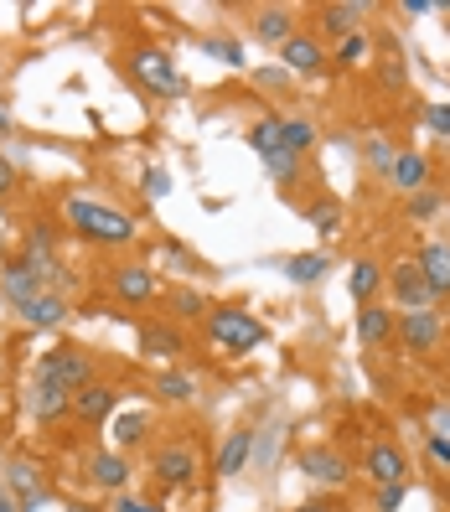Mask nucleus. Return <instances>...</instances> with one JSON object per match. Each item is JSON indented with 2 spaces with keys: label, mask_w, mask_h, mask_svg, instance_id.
Returning a JSON list of instances; mask_svg holds the SVG:
<instances>
[{
  "label": "nucleus",
  "mask_w": 450,
  "mask_h": 512,
  "mask_svg": "<svg viewBox=\"0 0 450 512\" xmlns=\"http://www.w3.org/2000/svg\"><path fill=\"white\" fill-rule=\"evenodd\" d=\"M363 156H368V166H373V171H383V176H388V171H394V156H399V150H394V140H383V135H373V140H368V150H363Z\"/></svg>",
  "instance_id": "nucleus-35"
},
{
  "label": "nucleus",
  "mask_w": 450,
  "mask_h": 512,
  "mask_svg": "<svg viewBox=\"0 0 450 512\" xmlns=\"http://www.w3.org/2000/svg\"><path fill=\"white\" fill-rule=\"evenodd\" d=\"M119 388L114 383H88L83 394H73V414L83 419V425H104V419H114V409H119Z\"/></svg>",
  "instance_id": "nucleus-15"
},
{
  "label": "nucleus",
  "mask_w": 450,
  "mask_h": 512,
  "mask_svg": "<svg viewBox=\"0 0 450 512\" xmlns=\"http://www.w3.org/2000/svg\"><path fill=\"white\" fill-rule=\"evenodd\" d=\"M202 52H207V57H223L228 68H244V47H238L233 37H207Z\"/></svg>",
  "instance_id": "nucleus-36"
},
{
  "label": "nucleus",
  "mask_w": 450,
  "mask_h": 512,
  "mask_svg": "<svg viewBox=\"0 0 450 512\" xmlns=\"http://www.w3.org/2000/svg\"><path fill=\"white\" fill-rule=\"evenodd\" d=\"M156 512H166V507H156Z\"/></svg>",
  "instance_id": "nucleus-50"
},
{
  "label": "nucleus",
  "mask_w": 450,
  "mask_h": 512,
  "mask_svg": "<svg viewBox=\"0 0 450 512\" xmlns=\"http://www.w3.org/2000/svg\"><path fill=\"white\" fill-rule=\"evenodd\" d=\"M254 37L264 42V47H285L290 37H295V11H285V6H264L259 16H254Z\"/></svg>",
  "instance_id": "nucleus-18"
},
{
  "label": "nucleus",
  "mask_w": 450,
  "mask_h": 512,
  "mask_svg": "<svg viewBox=\"0 0 450 512\" xmlns=\"http://www.w3.org/2000/svg\"><path fill=\"white\" fill-rule=\"evenodd\" d=\"M290 512H347L337 497H311V502H295Z\"/></svg>",
  "instance_id": "nucleus-43"
},
{
  "label": "nucleus",
  "mask_w": 450,
  "mask_h": 512,
  "mask_svg": "<svg viewBox=\"0 0 450 512\" xmlns=\"http://www.w3.org/2000/svg\"><path fill=\"white\" fill-rule=\"evenodd\" d=\"M11 492H16V512H37L52 492H47V481H42V471L32 466V461H11Z\"/></svg>",
  "instance_id": "nucleus-16"
},
{
  "label": "nucleus",
  "mask_w": 450,
  "mask_h": 512,
  "mask_svg": "<svg viewBox=\"0 0 450 512\" xmlns=\"http://www.w3.org/2000/svg\"><path fill=\"white\" fill-rule=\"evenodd\" d=\"M300 161H306V156H290V150H275V156L264 161V171L275 176V182H295V176H300Z\"/></svg>",
  "instance_id": "nucleus-37"
},
{
  "label": "nucleus",
  "mask_w": 450,
  "mask_h": 512,
  "mask_svg": "<svg viewBox=\"0 0 450 512\" xmlns=\"http://www.w3.org/2000/svg\"><path fill=\"white\" fill-rule=\"evenodd\" d=\"M357 337H363L368 347H383V342H394V311H383L378 300H368V306L357 311Z\"/></svg>",
  "instance_id": "nucleus-24"
},
{
  "label": "nucleus",
  "mask_w": 450,
  "mask_h": 512,
  "mask_svg": "<svg viewBox=\"0 0 450 512\" xmlns=\"http://www.w3.org/2000/svg\"><path fill=\"white\" fill-rule=\"evenodd\" d=\"M368 16V6H321L316 21H321V37H332V42H347L357 37V21Z\"/></svg>",
  "instance_id": "nucleus-22"
},
{
  "label": "nucleus",
  "mask_w": 450,
  "mask_h": 512,
  "mask_svg": "<svg viewBox=\"0 0 450 512\" xmlns=\"http://www.w3.org/2000/svg\"><path fill=\"white\" fill-rule=\"evenodd\" d=\"M342 218H347V213H342L337 197H316V202L306 207V223L316 228V238H337V233H342Z\"/></svg>",
  "instance_id": "nucleus-27"
},
{
  "label": "nucleus",
  "mask_w": 450,
  "mask_h": 512,
  "mask_svg": "<svg viewBox=\"0 0 450 512\" xmlns=\"http://www.w3.org/2000/svg\"><path fill=\"white\" fill-rule=\"evenodd\" d=\"M109 290L125 300V306H145V300H156V275H150V264H114Z\"/></svg>",
  "instance_id": "nucleus-12"
},
{
  "label": "nucleus",
  "mask_w": 450,
  "mask_h": 512,
  "mask_svg": "<svg viewBox=\"0 0 450 512\" xmlns=\"http://www.w3.org/2000/svg\"><path fill=\"white\" fill-rule=\"evenodd\" d=\"M383 285H388V295H394V306H399V311H425V306H430L425 275H419V264H414V259H399V264L383 275Z\"/></svg>",
  "instance_id": "nucleus-8"
},
{
  "label": "nucleus",
  "mask_w": 450,
  "mask_h": 512,
  "mask_svg": "<svg viewBox=\"0 0 450 512\" xmlns=\"http://www.w3.org/2000/svg\"><path fill=\"white\" fill-rule=\"evenodd\" d=\"M140 352L150 357V363H176V357L187 352L182 326H171V321H145V326H140Z\"/></svg>",
  "instance_id": "nucleus-13"
},
{
  "label": "nucleus",
  "mask_w": 450,
  "mask_h": 512,
  "mask_svg": "<svg viewBox=\"0 0 450 512\" xmlns=\"http://www.w3.org/2000/svg\"><path fill=\"white\" fill-rule=\"evenodd\" d=\"M73 512H94V507H73Z\"/></svg>",
  "instance_id": "nucleus-49"
},
{
  "label": "nucleus",
  "mask_w": 450,
  "mask_h": 512,
  "mask_svg": "<svg viewBox=\"0 0 450 512\" xmlns=\"http://www.w3.org/2000/svg\"><path fill=\"white\" fill-rule=\"evenodd\" d=\"M145 430H150V419H145V414H119L114 425H109V440H114L119 456H125V450H135V445L145 440Z\"/></svg>",
  "instance_id": "nucleus-29"
},
{
  "label": "nucleus",
  "mask_w": 450,
  "mask_h": 512,
  "mask_svg": "<svg viewBox=\"0 0 450 512\" xmlns=\"http://www.w3.org/2000/svg\"><path fill=\"white\" fill-rule=\"evenodd\" d=\"M63 218H68V228L78 238H88V244H99V249H125V244H135V233H140V223L130 213H114V207L88 202V197H68Z\"/></svg>",
  "instance_id": "nucleus-1"
},
{
  "label": "nucleus",
  "mask_w": 450,
  "mask_h": 512,
  "mask_svg": "<svg viewBox=\"0 0 450 512\" xmlns=\"http://www.w3.org/2000/svg\"><path fill=\"white\" fill-rule=\"evenodd\" d=\"M0 295H6L11 306H21V300L42 295V280L26 269V259H11V264H0Z\"/></svg>",
  "instance_id": "nucleus-21"
},
{
  "label": "nucleus",
  "mask_w": 450,
  "mask_h": 512,
  "mask_svg": "<svg viewBox=\"0 0 450 512\" xmlns=\"http://www.w3.org/2000/svg\"><path fill=\"white\" fill-rule=\"evenodd\" d=\"M11 130H16V125H11V114H6V109H0V135H11Z\"/></svg>",
  "instance_id": "nucleus-48"
},
{
  "label": "nucleus",
  "mask_w": 450,
  "mask_h": 512,
  "mask_svg": "<svg viewBox=\"0 0 450 512\" xmlns=\"http://www.w3.org/2000/svg\"><path fill=\"white\" fill-rule=\"evenodd\" d=\"M383 275H388V269L378 264V259H352V275H347V290H352V300H357V306H368V300L383 290Z\"/></svg>",
  "instance_id": "nucleus-23"
},
{
  "label": "nucleus",
  "mask_w": 450,
  "mask_h": 512,
  "mask_svg": "<svg viewBox=\"0 0 450 512\" xmlns=\"http://www.w3.org/2000/svg\"><path fill=\"white\" fill-rule=\"evenodd\" d=\"M109 512H156V502H145V497H130V492H114Z\"/></svg>",
  "instance_id": "nucleus-41"
},
{
  "label": "nucleus",
  "mask_w": 450,
  "mask_h": 512,
  "mask_svg": "<svg viewBox=\"0 0 450 512\" xmlns=\"http://www.w3.org/2000/svg\"><path fill=\"white\" fill-rule=\"evenodd\" d=\"M21 259H57V228L52 223H37L26 233V254Z\"/></svg>",
  "instance_id": "nucleus-33"
},
{
  "label": "nucleus",
  "mask_w": 450,
  "mask_h": 512,
  "mask_svg": "<svg viewBox=\"0 0 450 512\" xmlns=\"http://www.w3.org/2000/svg\"><path fill=\"white\" fill-rule=\"evenodd\" d=\"M150 471H156V481L166 492H182V487H197V450L187 440H176L166 450H156V461H150Z\"/></svg>",
  "instance_id": "nucleus-6"
},
{
  "label": "nucleus",
  "mask_w": 450,
  "mask_h": 512,
  "mask_svg": "<svg viewBox=\"0 0 450 512\" xmlns=\"http://www.w3.org/2000/svg\"><path fill=\"white\" fill-rule=\"evenodd\" d=\"M363 52H368V37H347V42L337 47V63L352 68V63H363Z\"/></svg>",
  "instance_id": "nucleus-40"
},
{
  "label": "nucleus",
  "mask_w": 450,
  "mask_h": 512,
  "mask_svg": "<svg viewBox=\"0 0 450 512\" xmlns=\"http://www.w3.org/2000/svg\"><path fill=\"white\" fill-rule=\"evenodd\" d=\"M414 264H419V275H425L430 306H435V300H450V244H445V238H430Z\"/></svg>",
  "instance_id": "nucleus-11"
},
{
  "label": "nucleus",
  "mask_w": 450,
  "mask_h": 512,
  "mask_svg": "<svg viewBox=\"0 0 450 512\" xmlns=\"http://www.w3.org/2000/svg\"><path fill=\"white\" fill-rule=\"evenodd\" d=\"M300 476L316 481V487H347L352 466H347L342 450H332V445H306V450H300Z\"/></svg>",
  "instance_id": "nucleus-7"
},
{
  "label": "nucleus",
  "mask_w": 450,
  "mask_h": 512,
  "mask_svg": "<svg viewBox=\"0 0 450 512\" xmlns=\"http://www.w3.org/2000/svg\"><path fill=\"white\" fill-rule=\"evenodd\" d=\"M140 192H145L150 202L171 197V171H166V166H145V171H140Z\"/></svg>",
  "instance_id": "nucleus-34"
},
{
  "label": "nucleus",
  "mask_w": 450,
  "mask_h": 512,
  "mask_svg": "<svg viewBox=\"0 0 450 512\" xmlns=\"http://www.w3.org/2000/svg\"><path fill=\"white\" fill-rule=\"evenodd\" d=\"M11 187H16V171H11V161H6V156H0V197H6Z\"/></svg>",
  "instance_id": "nucleus-47"
},
{
  "label": "nucleus",
  "mask_w": 450,
  "mask_h": 512,
  "mask_svg": "<svg viewBox=\"0 0 450 512\" xmlns=\"http://www.w3.org/2000/svg\"><path fill=\"white\" fill-rule=\"evenodd\" d=\"M394 342H399L404 352H414V357L440 352V342H445L440 311H435V306H425V311H399V316H394Z\"/></svg>",
  "instance_id": "nucleus-5"
},
{
  "label": "nucleus",
  "mask_w": 450,
  "mask_h": 512,
  "mask_svg": "<svg viewBox=\"0 0 450 512\" xmlns=\"http://www.w3.org/2000/svg\"><path fill=\"white\" fill-rule=\"evenodd\" d=\"M425 445H430V456H435L440 466H450V435H435V430H430V440H425Z\"/></svg>",
  "instance_id": "nucleus-44"
},
{
  "label": "nucleus",
  "mask_w": 450,
  "mask_h": 512,
  "mask_svg": "<svg viewBox=\"0 0 450 512\" xmlns=\"http://www.w3.org/2000/svg\"><path fill=\"white\" fill-rule=\"evenodd\" d=\"M249 456H254V430H233L218 450V476H238L249 466Z\"/></svg>",
  "instance_id": "nucleus-26"
},
{
  "label": "nucleus",
  "mask_w": 450,
  "mask_h": 512,
  "mask_svg": "<svg viewBox=\"0 0 450 512\" xmlns=\"http://www.w3.org/2000/svg\"><path fill=\"white\" fill-rule=\"evenodd\" d=\"M435 213H440V197H435L430 187H425V192H414V197H409V218H419V223H430Z\"/></svg>",
  "instance_id": "nucleus-39"
},
{
  "label": "nucleus",
  "mask_w": 450,
  "mask_h": 512,
  "mask_svg": "<svg viewBox=\"0 0 450 512\" xmlns=\"http://www.w3.org/2000/svg\"><path fill=\"white\" fill-rule=\"evenodd\" d=\"M280 63H285V73H306V78H316V73H326V42L321 37H311V32H295L285 47H280Z\"/></svg>",
  "instance_id": "nucleus-10"
},
{
  "label": "nucleus",
  "mask_w": 450,
  "mask_h": 512,
  "mask_svg": "<svg viewBox=\"0 0 450 512\" xmlns=\"http://www.w3.org/2000/svg\"><path fill=\"white\" fill-rule=\"evenodd\" d=\"M378 78H383L388 88H399V83H404V68H399V57H388V63L378 68Z\"/></svg>",
  "instance_id": "nucleus-45"
},
{
  "label": "nucleus",
  "mask_w": 450,
  "mask_h": 512,
  "mask_svg": "<svg viewBox=\"0 0 450 512\" xmlns=\"http://www.w3.org/2000/svg\"><path fill=\"white\" fill-rule=\"evenodd\" d=\"M94 373L99 368H94V357H88L83 347H52V352H42V363H37V378L68 388V394H83L88 383H99Z\"/></svg>",
  "instance_id": "nucleus-3"
},
{
  "label": "nucleus",
  "mask_w": 450,
  "mask_h": 512,
  "mask_svg": "<svg viewBox=\"0 0 450 512\" xmlns=\"http://www.w3.org/2000/svg\"><path fill=\"white\" fill-rule=\"evenodd\" d=\"M419 114H425V130H430V135L450 140V104H425Z\"/></svg>",
  "instance_id": "nucleus-38"
},
{
  "label": "nucleus",
  "mask_w": 450,
  "mask_h": 512,
  "mask_svg": "<svg viewBox=\"0 0 450 512\" xmlns=\"http://www.w3.org/2000/svg\"><path fill=\"white\" fill-rule=\"evenodd\" d=\"M363 471L378 481V487H399V481H409V456L394 440H373L368 456H363Z\"/></svg>",
  "instance_id": "nucleus-9"
},
{
  "label": "nucleus",
  "mask_w": 450,
  "mask_h": 512,
  "mask_svg": "<svg viewBox=\"0 0 450 512\" xmlns=\"http://www.w3.org/2000/svg\"><path fill=\"white\" fill-rule=\"evenodd\" d=\"M166 306H171L176 321H197V316H207V295L192 290V285H182V290H171V295H166Z\"/></svg>",
  "instance_id": "nucleus-31"
},
{
  "label": "nucleus",
  "mask_w": 450,
  "mask_h": 512,
  "mask_svg": "<svg viewBox=\"0 0 450 512\" xmlns=\"http://www.w3.org/2000/svg\"><path fill=\"white\" fill-rule=\"evenodd\" d=\"M264 337H269L264 321L249 316L244 306H218L213 316H207V342H218L223 352H254Z\"/></svg>",
  "instance_id": "nucleus-2"
},
{
  "label": "nucleus",
  "mask_w": 450,
  "mask_h": 512,
  "mask_svg": "<svg viewBox=\"0 0 450 512\" xmlns=\"http://www.w3.org/2000/svg\"><path fill=\"white\" fill-rule=\"evenodd\" d=\"M280 150H290V156H311V150H316L311 119H285V125H280Z\"/></svg>",
  "instance_id": "nucleus-30"
},
{
  "label": "nucleus",
  "mask_w": 450,
  "mask_h": 512,
  "mask_svg": "<svg viewBox=\"0 0 450 512\" xmlns=\"http://www.w3.org/2000/svg\"><path fill=\"white\" fill-rule=\"evenodd\" d=\"M404 507V481L399 487H378V512H399Z\"/></svg>",
  "instance_id": "nucleus-42"
},
{
  "label": "nucleus",
  "mask_w": 450,
  "mask_h": 512,
  "mask_svg": "<svg viewBox=\"0 0 450 512\" xmlns=\"http://www.w3.org/2000/svg\"><path fill=\"white\" fill-rule=\"evenodd\" d=\"M88 481L104 492H125V481H130V461L119 456V450H99L94 461H88Z\"/></svg>",
  "instance_id": "nucleus-20"
},
{
  "label": "nucleus",
  "mask_w": 450,
  "mask_h": 512,
  "mask_svg": "<svg viewBox=\"0 0 450 512\" xmlns=\"http://www.w3.org/2000/svg\"><path fill=\"white\" fill-rule=\"evenodd\" d=\"M259 83H264V88H290V73H285V68H264Z\"/></svg>",
  "instance_id": "nucleus-46"
},
{
  "label": "nucleus",
  "mask_w": 450,
  "mask_h": 512,
  "mask_svg": "<svg viewBox=\"0 0 450 512\" xmlns=\"http://www.w3.org/2000/svg\"><path fill=\"white\" fill-rule=\"evenodd\" d=\"M280 125H285V114H264V119H254L249 145H254V156H259V161H269V156L280 150Z\"/></svg>",
  "instance_id": "nucleus-28"
},
{
  "label": "nucleus",
  "mask_w": 450,
  "mask_h": 512,
  "mask_svg": "<svg viewBox=\"0 0 450 512\" xmlns=\"http://www.w3.org/2000/svg\"><path fill=\"white\" fill-rule=\"evenodd\" d=\"M125 63H130V73L150 88V94H161V99L187 94V78H182V68L171 63V52H166V47H135Z\"/></svg>",
  "instance_id": "nucleus-4"
},
{
  "label": "nucleus",
  "mask_w": 450,
  "mask_h": 512,
  "mask_svg": "<svg viewBox=\"0 0 450 512\" xmlns=\"http://www.w3.org/2000/svg\"><path fill=\"white\" fill-rule=\"evenodd\" d=\"M326 269H332V254L326 249H311V254H290L285 259V280L290 285H316Z\"/></svg>",
  "instance_id": "nucleus-25"
},
{
  "label": "nucleus",
  "mask_w": 450,
  "mask_h": 512,
  "mask_svg": "<svg viewBox=\"0 0 450 512\" xmlns=\"http://www.w3.org/2000/svg\"><path fill=\"white\" fill-rule=\"evenodd\" d=\"M26 414L42 419V425H52V419L73 414V394H68V388H57V383L32 378V388H26Z\"/></svg>",
  "instance_id": "nucleus-14"
},
{
  "label": "nucleus",
  "mask_w": 450,
  "mask_h": 512,
  "mask_svg": "<svg viewBox=\"0 0 450 512\" xmlns=\"http://www.w3.org/2000/svg\"><path fill=\"white\" fill-rule=\"evenodd\" d=\"M388 182H394L399 192H425V182H430V161L419 156V150H399L394 156V171H388Z\"/></svg>",
  "instance_id": "nucleus-19"
},
{
  "label": "nucleus",
  "mask_w": 450,
  "mask_h": 512,
  "mask_svg": "<svg viewBox=\"0 0 450 512\" xmlns=\"http://www.w3.org/2000/svg\"><path fill=\"white\" fill-rule=\"evenodd\" d=\"M156 394H161L166 404H192L197 383H192L187 373H161V378H156Z\"/></svg>",
  "instance_id": "nucleus-32"
},
{
  "label": "nucleus",
  "mask_w": 450,
  "mask_h": 512,
  "mask_svg": "<svg viewBox=\"0 0 450 512\" xmlns=\"http://www.w3.org/2000/svg\"><path fill=\"white\" fill-rule=\"evenodd\" d=\"M16 316H21L26 326H63V321H68V300L57 295V290H42V295H32V300H21Z\"/></svg>",
  "instance_id": "nucleus-17"
}]
</instances>
